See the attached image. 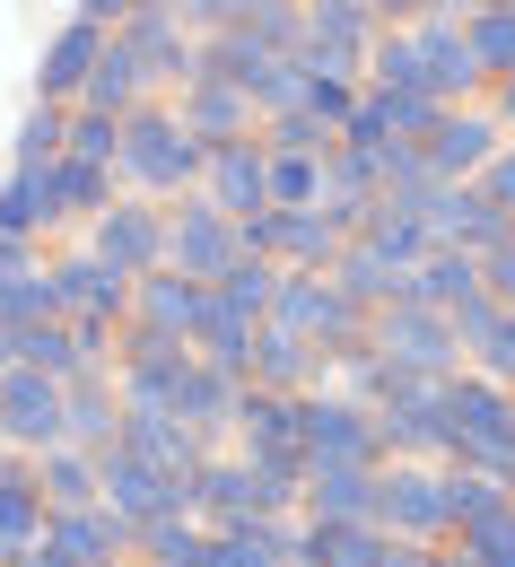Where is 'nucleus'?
Wrapping results in <instances>:
<instances>
[{
	"mask_svg": "<svg viewBox=\"0 0 515 567\" xmlns=\"http://www.w3.org/2000/svg\"><path fill=\"white\" fill-rule=\"evenodd\" d=\"M202 175H210V141H193L184 114L166 96H148L123 123V184L141 202H184V193H202Z\"/></svg>",
	"mask_w": 515,
	"mask_h": 567,
	"instance_id": "obj_1",
	"label": "nucleus"
},
{
	"mask_svg": "<svg viewBox=\"0 0 515 567\" xmlns=\"http://www.w3.org/2000/svg\"><path fill=\"white\" fill-rule=\"evenodd\" d=\"M445 463L490 472V481L515 489V393L507 384H490V375H472V367L445 384Z\"/></svg>",
	"mask_w": 515,
	"mask_h": 567,
	"instance_id": "obj_2",
	"label": "nucleus"
},
{
	"mask_svg": "<svg viewBox=\"0 0 515 567\" xmlns=\"http://www.w3.org/2000/svg\"><path fill=\"white\" fill-rule=\"evenodd\" d=\"M271 323L297 332V341H315L323 358H350V350H368V323H375V315L332 280V271H289V280H280V306H271Z\"/></svg>",
	"mask_w": 515,
	"mask_h": 567,
	"instance_id": "obj_3",
	"label": "nucleus"
},
{
	"mask_svg": "<svg viewBox=\"0 0 515 567\" xmlns=\"http://www.w3.org/2000/svg\"><path fill=\"white\" fill-rule=\"evenodd\" d=\"M297 436H306V472H332V463H350V472H384V436H375V411L368 402H350V393H297Z\"/></svg>",
	"mask_w": 515,
	"mask_h": 567,
	"instance_id": "obj_4",
	"label": "nucleus"
},
{
	"mask_svg": "<svg viewBox=\"0 0 515 567\" xmlns=\"http://www.w3.org/2000/svg\"><path fill=\"white\" fill-rule=\"evenodd\" d=\"M236 262H254V254H245L236 218H227L210 193H184V202H166V271H184V280L219 288Z\"/></svg>",
	"mask_w": 515,
	"mask_h": 567,
	"instance_id": "obj_5",
	"label": "nucleus"
},
{
	"mask_svg": "<svg viewBox=\"0 0 515 567\" xmlns=\"http://www.w3.org/2000/svg\"><path fill=\"white\" fill-rule=\"evenodd\" d=\"M289 506H306V489L280 481V472H254L245 454H227V463H210V472L193 481V515H210V533L262 524V515H289Z\"/></svg>",
	"mask_w": 515,
	"mask_h": 567,
	"instance_id": "obj_6",
	"label": "nucleus"
},
{
	"mask_svg": "<svg viewBox=\"0 0 515 567\" xmlns=\"http://www.w3.org/2000/svg\"><path fill=\"white\" fill-rule=\"evenodd\" d=\"M114 35H123V53L141 62L148 96H184V87L202 79V35H193L184 9H166V0H148L141 18H123Z\"/></svg>",
	"mask_w": 515,
	"mask_h": 567,
	"instance_id": "obj_7",
	"label": "nucleus"
},
{
	"mask_svg": "<svg viewBox=\"0 0 515 567\" xmlns=\"http://www.w3.org/2000/svg\"><path fill=\"white\" fill-rule=\"evenodd\" d=\"M368 350L402 375H463V341H454V315L437 306H384L368 323Z\"/></svg>",
	"mask_w": 515,
	"mask_h": 567,
	"instance_id": "obj_8",
	"label": "nucleus"
},
{
	"mask_svg": "<svg viewBox=\"0 0 515 567\" xmlns=\"http://www.w3.org/2000/svg\"><path fill=\"white\" fill-rule=\"evenodd\" d=\"M0 445H9V454H53V445H71L62 375H44V367H9V375H0Z\"/></svg>",
	"mask_w": 515,
	"mask_h": 567,
	"instance_id": "obj_9",
	"label": "nucleus"
},
{
	"mask_svg": "<svg viewBox=\"0 0 515 567\" xmlns=\"http://www.w3.org/2000/svg\"><path fill=\"white\" fill-rule=\"evenodd\" d=\"M96 481H105V506H114L132 533L166 524V515H193V489H184V481H166L157 463H141L132 445H105V454H96Z\"/></svg>",
	"mask_w": 515,
	"mask_h": 567,
	"instance_id": "obj_10",
	"label": "nucleus"
},
{
	"mask_svg": "<svg viewBox=\"0 0 515 567\" xmlns=\"http://www.w3.org/2000/svg\"><path fill=\"white\" fill-rule=\"evenodd\" d=\"M236 454L254 463V472H280L306 489V436H297V402L289 393H262V384H245V411H236Z\"/></svg>",
	"mask_w": 515,
	"mask_h": 567,
	"instance_id": "obj_11",
	"label": "nucleus"
},
{
	"mask_svg": "<svg viewBox=\"0 0 515 567\" xmlns=\"http://www.w3.org/2000/svg\"><path fill=\"white\" fill-rule=\"evenodd\" d=\"M393 542H411V550H437L445 533H454V515H445V472L429 463H393L384 472V515H375Z\"/></svg>",
	"mask_w": 515,
	"mask_h": 567,
	"instance_id": "obj_12",
	"label": "nucleus"
},
{
	"mask_svg": "<svg viewBox=\"0 0 515 567\" xmlns=\"http://www.w3.org/2000/svg\"><path fill=\"white\" fill-rule=\"evenodd\" d=\"M411 35H420V87H429V96L472 105L481 87H498V79H490V62L472 53V27H463V18H420Z\"/></svg>",
	"mask_w": 515,
	"mask_h": 567,
	"instance_id": "obj_13",
	"label": "nucleus"
},
{
	"mask_svg": "<svg viewBox=\"0 0 515 567\" xmlns=\"http://www.w3.org/2000/svg\"><path fill=\"white\" fill-rule=\"evenodd\" d=\"M498 148H507V123H498L490 105H454L437 132L420 141V157H429V175H437V184H481Z\"/></svg>",
	"mask_w": 515,
	"mask_h": 567,
	"instance_id": "obj_14",
	"label": "nucleus"
},
{
	"mask_svg": "<svg viewBox=\"0 0 515 567\" xmlns=\"http://www.w3.org/2000/svg\"><path fill=\"white\" fill-rule=\"evenodd\" d=\"M105 44H114V27H96V18H62L53 35H44V62H35V105H79L87 96V79L105 62Z\"/></svg>",
	"mask_w": 515,
	"mask_h": 567,
	"instance_id": "obj_15",
	"label": "nucleus"
},
{
	"mask_svg": "<svg viewBox=\"0 0 515 567\" xmlns=\"http://www.w3.org/2000/svg\"><path fill=\"white\" fill-rule=\"evenodd\" d=\"M87 254H96V262H114L123 280L166 271V210H157V202H114V210L87 227Z\"/></svg>",
	"mask_w": 515,
	"mask_h": 567,
	"instance_id": "obj_16",
	"label": "nucleus"
},
{
	"mask_svg": "<svg viewBox=\"0 0 515 567\" xmlns=\"http://www.w3.org/2000/svg\"><path fill=\"white\" fill-rule=\"evenodd\" d=\"M53 288H62V323H132V297H141V280H123L114 262H96L87 245L53 262Z\"/></svg>",
	"mask_w": 515,
	"mask_h": 567,
	"instance_id": "obj_17",
	"label": "nucleus"
},
{
	"mask_svg": "<svg viewBox=\"0 0 515 567\" xmlns=\"http://www.w3.org/2000/svg\"><path fill=\"white\" fill-rule=\"evenodd\" d=\"M420 218H429V236L454 245V254H498V245L515 236V218H498V202H490L481 184H437Z\"/></svg>",
	"mask_w": 515,
	"mask_h": 567,
	"instance_id": "obj_18",
	"label": "nucleus"
},
{
	"mask_svg": "<svg viewBox=\"0 0 515 567\" xmlns=\"http://www.w3.org/2000/svg\"><path fill=\"white\" fill-rule=\"evenodd\" d=\"M202 193H210L227 218H262V210H271V148H262V141H219V148H210Z\"/></svg>",
	"mask_w": 515,
	"mask_h": 567,
	"instance_id": "obj_19",
	"label": "nucleus"
},
{
	"mask_svg": "<svg viewBox=\"0 0 515 567\" xmlns=\"http://www.w3.org/2000/svg\"><path fill=\"white\" fill-rule=\"evenodd\" d=\"M175 114H184V132L193 141H262V105L245 96V87H227V79H193L184 96H175Z\"/></svg>",
	"mask_w": 515,
	"mask_h": 567,
	"instance_id": "obj_20",
	"label": "nucleus"
},
{
	"mask_svg": "<svg viewBox=\"0 0 515 567\" xmlns=\"http://www.w3.org/2000/svg\"><path fill=\"white\" fill-rule=\"evenodd\" d=\"M219 315V297L202 280H184V271H148L141 297H132V323H148V332H175V341H202V323Z\"/></svg>",
	"mask_w": 515,
	"mask_h": 567,
	"instance_id": "obj_21",
	"label": "nucleus"
},
{
	"mask_svg": "<svg viewBox=\"0 0 515 567\" xmlns=\"http://www.w3.org/2000/svg\"><path fill=\"white\" fill-rule=\"evenodd\" d=\"M44 550H62L71 567H123V550H141V533L114 515V506H79L44 524Z\"/></svg>",
	"mask_w": 515,
	"mask_h": 567,
	"instance_id": "obj_22",
	"label": "nucleus"
},
{
	"mask_svg": "<svg viewBox=\"0 0 515 567\" xmlns=\"http://www.w3.org/2000/svg\"><path fill=\"white\" fill-rule=\"evenodd\" d=\"M44 524H53V506H44V481H35V454H0V559L35 550Z\"/></svg>",
	"mask_w": 515,
	"mask_h": 567,
	"instance_id": "obj_23",
	"label": "nucleus"
},
{
	"mask_svg": "<svg viewBox=\"0 0 515 567\" xmlns=\"http://www.w3.org/2000/svg\"><path fill=\"white\" fill-rule=\"evenodd\" d=\"M350 254V227L323 210H271V262L280 271H332Z\"/></svg>",
	"mask_w": 515,
	"mask_h": 567,
	"instance_id": "obj_24",
	"label": "nucleus"
},
{
	"mask_svg": "<svg viewBox=\"0 0 515 567\" xmlns=\"http://www.w3.org/2000/svg\"><path fill=\"white\" fill-rule=\"evenodd\" d=\"M384 515V472H306V524H375Z\"/></svg>",
	"mask_w": 515,
	"mask_h": 567,
	"instance_id": "obj_25",
	"label": "nucleus"
},
{
	"mask_svg": "<svg viewBox=\"0 0 515 567\" xmlns=\"http://www.w3.org/2000/svg\"><path fill=\"white\" fill-rule=\"evenodd\" d=\"M62 420H71L79 454H105V445L123 436V384H114V375H71V384H62Z\"/></svg>",
	"mask_w": 515,
	"mask_h": 567,
	"instance_id": "obj_26",
	"label": "nucleus"
},
{
	"mask_svg": "<svg viewBox=\"0 0 515 567\" xmlns=\"http://www.w3.org/2000/svg\"><path fill=\"white\" fill-rule=\"evenodd\" d=\"M323 367H332V358L315 350V341H297V332H280V323H262V332H254V384H262V393H315V375H323Z\"/></svg>",
	"mask_w": 515,
	"mask_h": 567,
	"instance_id": "obj_27",
	"label": "nucleus"
},
{
	"mask_svg": "<svg viewBox=\"0 0 515 567\" xmlns=\"http://www.w3.org/2000/svg\"><path fill=\"white\" fill-rule=\"evenodd\" d=\"M62 227V202H53V166L35 175V166H9L0 175V236H18V245H35V236H53Z\"/></svg>",
	"mask_w": 515,
	"mask_h": 567,
	"instance_id": "obj_28",
	"label": "nucleus"
},
{
	"mask_svg": "<svg viewBox=\"0 0 515 567\" xmlns=\"http://www.w3.org/2000/svg\"><path fill=\"white\" fill-rule=\"evenodd\" d=\"M332 280L350 288V297H359L368 315H384V306H411V271H402L393 254H375L368 236H350V254L332 262Z\"/></svg>",
	"mask_w": 515,
	"mask_h": 567,
	"instance_id": "obj_29",
	"label": "nucleus"
},
{
	"mask_svg": "<svg viewBox=\"0 0 515 567\" xmlns=\"http://www.w3.org/2000/svg\"><path fill=\"white\" fill-rule=\"evenodd\" d=\"M375 202H384V175H375L368 157H350V148H332V157H323V202H315V210H323V218H341V227L359 236Z\"/></svg>",
	"mask_w": 515,
	"mask_h": 567,
	"instance_id": "obj_30",
	"label": "nucleus"
},
{
	"mask_svg": "<svg viewBox=\"0 0 515 567\" xmlns=\"http://www.w3.org/2000/svg\"><path fill=\"white\" fill-rule=\"evenodd\" d=\"M114 184H123L114 166H87V157H62V166H53V202H62V227H96V218H105L114 202H123Z\"/></svg>",
	"mask_w": 515,
	"mask_h": 567,
	"instance_id": "obj_31",
	"label": "nucleus"
},
{
	"mask_svg": "<svg viewBox=\"0 0 515 567\" xmlns=\"http://www.w3.org/2000/svg\"><path fill=\"white\" fill-rule=\"evenodd\" d=\"M35 481H44V506H53V515H79V506H105V481H96V454H79V445H53V454H35Z\"/></svg>",
	"mask_w": 515,
	"mask_h": 567,
	"instance_id": "obj_32",
	"label": "nucleus"
},
{
	"mask_svg": "<svg viewBox=\"0 0 515 567\" xmlns=\"http://www.w3.org/2000/svg\"><path fill=\"white\" fill-rule=\"evenodd\" d=\"M481 297V254H454V245H437L420 271H411V306H437V315H454V306H472Z\"/></svg>",
	"mask_w": 515,
	"mask_h": 567,
	"instance_id": "obj_33",
	"label": "nucleus"
},
{
	"mask_svg": "<svg viewBox=\"0 0 515 567\" xmlns=\"http://www.w3.org/2000/svg\"><path fill=\"white\" fill-rule=\"evenodd\" d=\"M297 542H306V524H289V515H262V524H236V533H219V559H210V567H289Z\"/></svg>",
	"mask_w": 515,
	"mask_h": 567,
	"instance_id": "obj_34",
	"label": "nucleus"
},
{
	"mask_svg": "<svg viewBox=\"0 0 515 567\" xmlns=\"http://www.w3.org/2000/svg\"><path fill=\"white\" fill-rule=\"evenodd\" d=\"M79 105H87V114H114V123H132V114L148 105V79H141V62L123 53V35L105 44V62H96V79H87Z\"/></svg>",
	"mask_w": 515,
	"mask_h": 567,
	"instance_id": "obj_35",
	"label": "nucleus"
},
{
	"mask_svg": "<svg viewBox=\"0 0 515 567\" xmlns=\"http://www.w3.org/2000/svg\"><path fill=\"white\" fill-rule=\"evenodd\" d=\"M280 280H289V271L254 254V262H236L210 297H219V315H236V323H254V332H262V323H271V306H280Z\"/></svg>",
	"mask_w": 515,
	"mask_h": 567,
	"instance_id": "obj_36",
	"label": "nucleus"
},
{
	"mask_svg": "<svg viewBox=\"0 0 515 567\" xmlns=\"http://www.w3.org/2000/svg\"><path fill=\"white\" fill-rule=\"evenodd\" d=\"M359 236H368L375 254H393L402 271H420V262L437 254V236H429V218H420V210H402V202H375V210H368V227H359Z\"/></svg>",
	"mask_w": 515,
	"mask_h": 567,
	"instance_id": "obj_37",
	"label": "nucleus"
},
{
	"mask_svg": "<svg viewBox=\"0 0 515 567\" xmlns=\"http://www.w3.org/2000/svg\"><path fill=\"white\" fill-rule=\"evenodd\" d=\"M141 559L148 567H210V559H219V533L193 524V515H166V524H148V533H141Z\"/></svg>",
	"mask_w": 515,
	"mask_h": 567,
	"instance_id": "obj_38",
	"label": "nucleus"
},
{
	"mask_svg": "<svg viewBox=\"0 0 515 567\" xmlns=\"http://www.w3.org/2000/svg\"><path fill=\"white\" fill-rule=\"evenodd\" d=\"M315 533V550H323V567H393V533L384 524H306Z\"/></svg>",
	"mask_w": 515,
	"mask_h": 567,
	"instance_id": "obj_39",
	"label": "nucleus"
},
{
	"mask_svg": "<svg viewBox=\"0 0 515 567\" xmlns=\"http://www.w3.org/2000/svg\"><path fill=\"white\" fill-rule=\"evenodd\" d=\"M515 489L507 481H490V472H463V463H445V515H454V533H472V524H490V515H507Z\"/></svg>",
	"mask_w": 515,
	"mask_h": 567,
	"instance_id": "obj_40",
	"label": "nucleus"
},
{
	"mask_svg": "<svg viewBox=\"0 0 515 567\" xmlns=\"http://www.w3.org/2000/svg\"><path fill=\"white\" fill-rule=\"evenodd\" d=\"M71 157V105H35L27 123H18V148H9V166H62Z\"/></svg>",
	"mask_w": 515,
	"mask_h": 567,
	"instance_id": "obj_41",
	"label": "nucleus"
},
{
	"mask_svg": "<svg viewBox=\"0 0 515 567\" xmlns=\"http://www.w3.org/2000/svg\"><path fill=\"white\" fill-rule=\"evenodd\" d=\"M315 202H323V157L315 148H271V210H315Z\"/></svg>",
	"mask_w": 515,
	"mask_h": 567,
	"instance_id": "obj_42",
	"label": "nucleus"
},
{
	"mask_svg": "<svg viewBox=\"0 0 515 567\" xmlns=\"http://www.w3.org/2000/svg\"><path fill=\"white\" fill-rule=\"evenodd\" d=\"M368 87H375V96L420 87V35H411V27H384V35L368 44Z\"/></svg>",
	"mask_w": 515,
	"mask_h": 567,
	"instance_id": "obj_43",
	"label": "nucleus"
},
{
	"mask_svg": "<svg viewBox=\"0 0 515 567\" xmlns=\"http://www.w3.org/2000/svg\"><path fill=\"white\" fill-rule=\"evenodd\" d=\"M193 358H202V367H219V375H236V384H254V323L210 315V323H202V341H193Z\"/></svg>",
	"mask_w": 515,
	"mask_h": 567,
	"instance_id": "obj_44",
	"label": "nucleus"
},
{
	"mask_svg": "<svg viewBox=\"0 0 515 567\" xmlns=\"http://www.w3.org/2000/svg\"><path fill=\"white\" fill-rule=\"evenodd\" d=\"M341 148H350V157H368L375 175H384V157L402 148L393 114H384V96H359V105H350V123H341Z\"/></svg>",
	"mask_w": 515,
	"mask_h": 567,
	"instance_id": "obj_45",
	"label": "nucleus"
},
{
	"mask_svg": "<svg viewBox=\"0 0 515 567\" xmlns=\"http://www.w3.org/2000/svg\"><path fill=\"white\" fill-rule=\"evenodd\" d=\"M463 27H472V53L490 62V79L507 87V79H515V9H472Z\"/></svg>",
	"mask_w": 515,
	"mask_h": 567,
	"instance_id": "obj_46",
	"label": "nucleus"
},
{
	"mask_svg": "<svg viewBox=\"0 0 515 567\" xmlns=\"http://www.w3.org/2000/svg\"><path fill=\"white\" fill-rule=\"evenodd\" d=\"M71 157H87V166H114V175H123V123H114V114H87V105H71Z\"/></svg>",
	"mask_w": 515,
	"mask_h": 567,
	"instance_id": "obj_47",
	"label": "nucleus"
},
{
	"mask_svg": "<svg viewBox=\"0 0 515 567\" xmlns=\"http://www.w3.org/2000/svg\"><path fill=\"white\" fill-rule=\"evenodd\" d=\"M0 315H9V323H27V332H35V323H62V288H53V262H44L35 280L9 288V297H0Z\"/></svg>",
	"mask_w": 515,
	"mask_h": 567,
	"instance_id": "obj_48",
	"label": "nucleus"
},
{
	"mask_svg": "<svg viewBox=\"0 0 515 567\" xmlns=\"http://www.w3.org/2000/svg\"><path fill=\"white\" fill-rule=\"evenodd\" d=\"M368 96H375V87H368ZM384 114H393V132H402V141L420 148L445 114H454V105H445V96H429V87H402V96H384Z\"/></svg>",
	"mask_w": 515,
	"mask_h": 567,
	"instance_id": "obj_49",
	"label": "nucleus"
},
{
	"mask_svg": "<svg viewBox=\"0 0 515 567\" xmlns=\"http://www.w3.org/2000/svg\"><path fill=\"white\" fill-rule=\"evenodd\" d=\"M262 141H271V148H315V157H332V148H341V132H332V123H315V114L297 105V114H271V123H262Z\"/></svg>",
	"mask_w": 515,
	"mask_h": 567,
	"instance_id": "obj_50",
	"label": "nucleus"
},
{
	"mask_svg": "<svg viewBox=\"0 0 515 567\" xmlns=\"http://www.w3.org/2000/svg\"><path fill=\"white\" fill-rule=\"evenodd\" d=\"M498 323H507V306H498L490 288H481L472 306H454V341H463V367H472V358L490 350V332H498Z\"/></svg>",
	"mask_w": 515,
	"mask_h": 567,
	"instance_id": "obj_51",
	"label": "nucleus"
},
{
	"mask_svg": "<svg viewBox=\"0 0 515 567\" xmlns=\"http://www.w3.org/2000/svg\"><path fill=\"white\" fill-rule=\"evenodd\" d=\"M463 559H481V567H515V506L463 533Z\"/></svg>",
	"mask_w": 515,
	"mask_h": 567,
	"instance_id": "obj_52",
	"label": "nucleus"
},
{
	"mask_svg": "<svg viewBox=\"0 0 515 567\" xmlns=\"http://www.w3.org/2000/svg\"><path fill=\"white\" fill-rule=\"evenodd\" d=\"M472 375H490V384H507V393H515V315L490 332V350L472 358Z\"/></svg>",
	"mask_w": 515,
	"mask_h": 567,
	"instance_id": "obj_53",
	"label": "nucleus"
},
{
	"mask_svg": "<svg viewBox=\"0 0 515 567\" xmlns=\"http://www.w3.org/2000/svg\"><path fill=\"white\" fill-rule=\"evenodd\" d=\"M481 288H490V297H498V306L515 315V236L498 245V254H481Z\"/></svg>",
	"mask_w": 515,
	"mask_h": 567,
	"instance_id": "obj_54",
	"label": "nucleus"
},
{
	"mask_svg": "<svg viewBox=\"0 0 515 567\" xmlns=\"http://www.w3.org/2000/svg\"><path fill=\"white\" fill-rule=\"evenodd\" d=\"M481 193L498 202V218H515V141L498 148V157H490V175H481Z\"/></svg>",
	"mask_w": 515,
	"mask_h": 567,
	"instance_id": "obj_55",
	"label": "nucleus"
},
{
	"mask_svg": "<svg viewBox=\"0 0 515 567\" xmlns=\"http://www.w3.org/2000/svg\"><path fill=\"white\" fill-rule=\"evenodd\" d=\"M35 271H44V262H35V245H18V236H0V297H9L18 280H35Z\"/></svg>",
	"mask_w": 515,
	"mask_h": 567,
	"instance_id": "obj_56",
	"label": "nucleus"
},
{
	"mask_svg": "<svg viewBox=\"0 0 515 567\" xmlns=\"http://www.w3.org/2000/svg\"><path fill=\"white\" fill-rule=\"evenodd\" d=\"M368 9L384 27H420V18H429V0H368Z\"/></svg>",
	"mask_w": 515,
	"mask_h": 567,
	"instance_id": "obj_57",
	"label": "nucleus"
},
{
	"mask_svg": "<svg viewBox=\"0 0 515 567\" xmlns=\"http://www.w3.org/2000/svg\"><path fill=\"white\" fill-rule=\"evenodd\" d=\"M9 567H71V559H62V550H44V542H35V550H18V559H9Z\"/></svg>",
	"mask_w": 515,
	"mask_h": 567,
	"instance_id": "obj_58",
	"label": "nucleus"
},
{
	"mask_svg": "<svg viewBox=\"0 0 515 567\" xmlns=\"http://www.w3.org/2000/svg\"><path fill=\"white\" fill-rule=\"evenodd\" d=\"M472 9H490V0H429V18H472Z\"/></svg>",
	"mask_w": 515,
	"mask_h": 567,
	"instance_id": "obj_59",
	"label": "nucleus"
},
{
	"mask_svg": "<svg viewBox=\"0 0 515 567\" xmlns=\"http://www.w3.org/2000/svg\"><path fill=\"white\" fill-rule=\"evenodd\" d=\"M289 567H323V550H315V533H306V542L289 550Z\"/></svg>",
	"mask_w": 515,
	"mask_h": 567,
	"instance_id": "obj_60",
	"label": "nucleus"
},
{
	"mask_svg": "<svg viewBox=\"0 0 515 567\" xmlns=\"http://www.w3.org/2000/svg\"><path fill=\"white\" fill-rule=\"evenodd\" d=\"M498 9H515V0H498Z\"/></svg>",
	"mask_w": 515,
	"mask_h": 567,
	"instance_id": "obj_61",
	"label": "nucleus"
},
{
	"mask_svg": "<svg viewBox=\"0 0 515 567\" xmlns=\"http://www.w3.org/2000/svg\"><path fill=\"white\" fill-rule=\"evenodd\" d=\"M0 567H9V559H0Z\"/></svg>",
	"mask_w": 515,
	"mask_h": 567,
	"instance_id": "obj_62",
	"label": "nucleus"
}]
</instances>
